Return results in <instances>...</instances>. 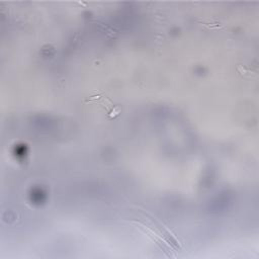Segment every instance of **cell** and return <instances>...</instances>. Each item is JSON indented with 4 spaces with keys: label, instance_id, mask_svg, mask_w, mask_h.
I'll return each mask as SVG.
<instances>
[{
    "label": "cell",
    "instance_id": "obj_1",
    "mask_svg": "<svg viewBox=\"0 0 259 259\" xmlns=\"http://www.w3.org/2000/svg\"><path fill=\"white\" fill-rule=\"evenodd\" d=\"M88 102L100 104L107 111V115L109 118H113L119 114V111H120L119 106L114 105L113 102L108 97H106L102 92H96L94 95L90 96L89 99L86 101V103Z\"/></svg>",
    "mask_w": 259,
    "mask_h": 259
}]
</instances>
